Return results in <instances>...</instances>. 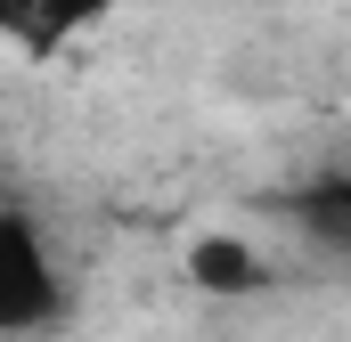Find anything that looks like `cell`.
Wrapping results in <instances>:
<instances>
[{
	"mask_svg": "<svg viewBox=\"0 0 351 342\" xmlns=\"http://www.w3.org/2000/svg\"><path fill=\"white\" fill-rule=\"evenodd\" d=\"M66 318V277L41 245V220L25 204L0 212V334L25 342V334H49Z\"/></svg>",
	"mask_w": 351,
	"mask_h": 342,
	"instance_id": "cell-1",
	"label": "cell"
},
{
	"mask_svg": "<svg viewBox=\"0 0 351 342\" xmlns=\"http://www.w3.org/2000/svg\"><path fill=\"white\" fill-rule=\"evenodd\" d=\"M278 212L294 220V237H302L319 261L351 269V171H311L302 187L278 196Z\"/></svg>",
	"mask_w": 351,
	"mask_h": 342,
	"instance_id": "cell-2",
	"label": "cell"
},
{
	"mask_svg": "<svg viewBox=\"0 0 351 342\" xmlns=\"http://www.w3.org/2000/svg\"><path fill=\"white\" fill-rule=\"evenodd\" d=\"M114 8H123V0H0V33H8L16 49L49 57V49H66L74 33L106 25Z\"/></svg>",
	"mask_w": 351,
	"mask_h": 342,
	"instance_id": "cell-3",
	"label": "cell"
},
{
	"mask_svg": "<svg viewBox=\"0 0 351 342\" xmlns=\"http://www.w3.org/2000/svg\"><path fill=\"white\" fill-rule=\"evenodd\" d=\"M188 277H196V293H213V302H245V293L269 285V261L254 253L245 237H196V245H188Z\"/></svg>",
	"mask_w": 351,
	"mask_h": 342,
	"instance_id": "cell-4",
	"label": "cell"
}]
</instances>
